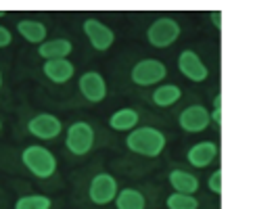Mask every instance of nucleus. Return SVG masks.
Here are the masks:
<instances>
[{
    "instance_id": "1",
    "label": "nucleus",
    "mask_w": 253,
    "mask_h": 209,
    "mask_svg": "<svg viewBox=\"0 0 253 209\" xmlns=\"http://www.w3.org/2000/svg\"><path fill=\"white\" fill-rule=\"evenodd\" d=\"M126 147L142 157H159L166 149V134L151 125L134 128L126 138Z\"/></svg>"
},
{
    "instance_id": "2",
    "label": "nucleus",
    "mask_w": 253,
    "mask_h": 209,
    "mask_svg": "<svg viewBox=\"0 0 253 209\" xmlns=\"http://www.w3.org/2000/svg\"><path fill=\"white\" fill-rule=\"evenodd\" d=\"M21 161L40 180H46L57 171V157L46 147H42V144H30V147H25L21 153Z\"/></svg>"
},
{
    "instance_id": "3",
    "label": "nucleus",
    "mask_w": 253,
    "mask_h": 209,
    "mask_svg": "<svg viewBox=\"0 0 253 209\" xmlns=\"http://www.w3.org/2000/svg\"><path fill=\"white\" fill-rule=\"evenodd\" d=\"M180 32H182V27H180L176 19H171V17H159V19H155L149 25L147 40L155 48H168L180 38Z\"/></svg>"
},
{
    "instance_id": "4",
    "label": "nucleus",
    "mask_w": 253,
    "mask_h": 209,
    "mask_svg": "<svg viewBox=\"0 0 253 209\" xmlns=\"http://www.w3.org/2000/svg\"><path fill=\"white\" fill-rule=\"evenodd\" d=\"M67 151L76 157H84L94 144V130L88 122H76L67 128Z\"/></svg>"
},
{
    "instance_id": "5",
    "label": "nucleus",
    "mask_w": 253,
    "mask_h": 209,
    "mask_svg": "<svg viewBox=\"0 0 253 209\" xmlns=\"http://www.w3.org/2000/svg\"><path fill=\"white\" fill-rule=\"evenodd\" d=\"M168 76V67L164 65L161 61L157 59H144L138 61L136 65L132 67V82L136 86H153V84H159L161 80Z\"/></svg>"
},
{
    "instance_id": "6",
    "label": "nucleus",
    "mask_w": 253,
    "mask_h": 209,
    "mask_svg": "<svg viewBox=\"0 0 253 209\" xmlns=\"http://www.w3.org/2000/svg\"><path fill=\"white\" fill-rule=\"evenodd\" d=\"M117 193H120V190H117V180L111 174H107V171H101V174H96L90 180L88 197L94 205H107V203L115 201Z\"/></svg>"
},
{
    "instance_id": "7",
    "label": "nucleus",
    "mask_w": 253,
    "mask_h": 209,
    "mask_svg": "<svg viewBox=\"0 0 253 209\" xmlns=\"http://www.w3.org/2000/svg\"><path fill=\"white\" fill-rule=\"evenodd\" d=\"M82 30H84L86 38H88L90 44H92L94 50L105 52V50H109L113 46L115 34H113L111 27L105 25L103 21H98V19H94V17H90V19H86L82 23Z\"/></svg>"
},
{
    "instance_id": "8",
    "label": "nucleus",
    "mask_w": 253,
    "mask_h": 209,
    "mask_svg": "<svg viewBox=\"0 0 253 209\" xmlns=\"http://www.w3.org/2000/svg\"><path fill=\"white\" fill-rule=\"evenodd\" d=\"M28 130L32 136H36L40 140H52L63 132V124L52 113H38L28 122Z\"/></svg>"
},
{
    "instance_id": "9",
    "label": "nucleus",
    "mask_w": 253,
    "mask_h": 209,
    "mask_svg": "<svg viewBox=\"0 0 253 209\" xmlns=\"http://www.w3.org/2000/svg\"><path fill=\"white\" fill-rule=\"evenodd\" d=\"M210 122H211L210 111H207L203 105H191V107H186L184 111L180 113V117H178V125L184 132H191V134L207 130Z\"/></svg>"
},
{
    "instance_id": "10",
    "label": "nucleus",
    "mask_w": 253,
    "mask_h": 209,
    "mask_svg": "<svg viewBox=\"0 0 253 209\" xmlns=\"http://www.w3.org/2000/svg\"><path fill=\"white\" fill-rule=\"evenodd\" d=\"M80 92L84 94V98L88 103H101L107 96V82L105 78L98 74V71H86V74L80 76Z\"/></svg>"
},
{
    "instance_id": "11",
    "label": "nucleus",
    "mask_w": 253,
    "mask_h": 209,
    "mask_svg": "<svg viewBox=\"0 0 253 209\" xmlns=\"http://www.w3.org/2000/svg\"><path fill=\"white\" fill-rule=\"evenodd\" d=\"M178 69L186 80L191 82H205L210 76V69L205 67V63L199 59L195 50H182L178 57Z\"/></svg>"
},
{
    "instance_id": "12",
    "label": "nucleus",
    "mask_w": 253,
    "mask_h": 209,
    "mask_svg": "<svg viewBox=\"0 0 253 209\" xmlns=\"http://www.w3.org/2000/svg\"><path fill=\"white\" fill-rule=\"evenodd\" d=\"M215 157H218V144L211 142V140L197 142V144H193V147L188 149V153H186L188 163H191L193 167H199V169L207 167Z\"/></svg>"
},
{
    "instance_id": "13",
    "label": "nucleus",
    "mask_w": 253,
    "mask_h": 209,
    "mask_svg": "<svg viewBox=\"0 0 253 209\" xmlns=\"http://www.w3.org/2000/svg\"><path fill=\"white\" fill-rule=\"evenodd\" d=\"M42 71L52 84H65V82L74 78L76 67H74V63L67 59H52V61H44Z\"/></svg>"
},
{
    "instance_id": "14",
    "label": "nucleus",
    "mask_w": 253,
    "mask_h": 209,
    "mask_svg": "<svg viewBox=\"0 0 253 209\" xmlns=\"http://www.w3.org/2000/svg\"><path fill=\"white\" fill-rule=\"evenodd\" d=\"M17 32H19L23 40H28L30 44H38V46L42 42H46V36H48L46 25L36 19H21L17 23Z\"/></svg>"
},
{
    "instance_id": "15",
    "label": "nucleus",
    "mask_w": 253,
    "mask_h": 209,
    "mask_svg": "<svg viewBox=\"0 0 253 209\" xmlns=\"http://www.w3.org/2000/svg\"><path fill=\"white\" fill-rule=\"evenodd\" d=\"M74 50V44L65 38H55V40H48V42H42L38 46V54L42 59L52 61V59H65Z\"/></svg>"
},
{
    "instance_id": "16",
    "label": "nucleus",
    "mask_w": 253,
    "mask_h": 209,
    "mask_svg": "<svg viewBox=\"0 0 253 209\" xmlns=\"http://www.w3.org/2000/svg\"><path fill=\"white\" fill-rule=\"evenodd\" d=\"M169 184L176 193H182V195H193L199 190V178L193 176L191 171H184V169H171L169 171Z\"/></svg>"
},
{
    "instance_id": "17",
    "label": "nucleus",
    "mask_w": 253,
    "mask_h": 209,
    "mask_svg": "<svg viewBox=\"0 0 253 209\" xmlns=\"http://www.w3.org/2000/svg\"><path fill=\"white\" fill-rule=\"evenodd\" d=\"M138 120H140V115L136 109H120V111H115L109 117V128L115 132H128L136 128Z\"/></svg>"
},
{
    "instance_id": "18",
    "label": "nucleus",
    "mask_w": 253,
    "mask_h": 209,
    "mask_svg": "<svg viewBox=\"0 0 253 209\" xmlns=\"http://www.w3.org/2000/svg\"><path fill=\"white\" fill-rule=\"evenodd\" d=\"M115 205L117 209H144L147 201H144V195L136 188H124L117 193L115 197Z\"/></svg>"
},
{
    "instance_id": "19",
    "label": "nucleus",
    "mask_w": 253,
    "mask_h": 209,
    "mask_svg": "<svg viewBox=\"0 0 253 209\" xmlns=\"http://www.w3.org/2000/svg\"><path fill=\"white\" fill-rule=\"evenodd\" d=\"M180 96H182V90H180L176 84H164L153 92V105L171 107V105H176L180 101Z\"/></svg>"
},
{
    "instance_id": "20",
    "label": "nucleus",
    "mask_w": 253,
    "mask_h": 209,
    "mask_svg": "<svg viewBox=\"0 0 253 209\" xmlns=\"http://www.w3.org/2000/svg\"><path fill=\"white\" fill-rule=\"evenodd\" d=\"M52 201L44 195H25L19 197L15 203V209H50Z\"/></svg>"
},
{
    "instance_id": "21",
    "label": "nucleus",
    "mask_w": 253,
    "mask_h": 209,
    "mask_svg": "<svg viewBox=\"0 0 253 209\" xmlns=\"http://www.w3.org/2000/svg\"><path fill=\"white\" fill-rule=\"evenodd\" d=\"M168 209H199V201L195 195H182V193H171L166 199Z\"/></svg>"
},
{
    "instance_id": "22",
    "label": "nucleus",
    "mask_w": 253,
    "mask_h": 209,
    "mask_svg": "<svg viewBox=\"0 0 253 209\" xmlns=\"http://www.w3.org/2000/svg\"><path fill=\"white\" fill-rule=\"evenodd\" d=\"M207 186H210V190L213 195H222V169L220 167L210 176V180H207Z\"/></svg>"
},
{
    "instance_id": "23",
    "label": "nucleus",
    "mask_w": 253,
    "mask_h": 209,
    "mask_svg": "<svg viewBox=\"0 0 253 209\" xmlns=\"http://www.w3.org/2000/svg\"><path fill=\"white\" fill-rule=\"evenodd\" d=\"M211 122H215V125L222 124V94H215L213 98V111L210 113Z\"/></svg>"
},
{
    "instance_id": "24",
    "label": "nucleus",
    "mask_w": 253,
    "mask_h": 209,
    "mask_svg": "<svg viewBox=\"0 0 253 209\" xmlns=\"http://www.w3.org/2000/svg\"><path fill=\"white\" fill-rule=\"evenodd\" d=\"M11 42H13V34L4 25H0V48H6Z\"/></svg>"
},
{
    "instance_id": "25",
    "label": "nucleus",
    "mask_w": 253,
    "mask_h": 209,
    "mask_svg": "<svg viewBox=\"0 0 253 209\" xmlns=\"http://www.w3.org/2000/svg\"><path fill=\"white\" fill-rule=\"evenodd\" d=\"M210 17H211V23H213L215 30H222V13L220 11H213Z\"/></svg>"
},
{
    "instance_id": "26",
    "label": "nucleus",
    "mask_w": 253,
    "mask_h": 209,
    "mask_svg": "<svg viewBox=\"0 0 253 209\" xmlns=\"http://www.w3.org/2000/svg\"><path fill=\"white\" fill-rule=\"evenodd\" d=\"M2 17H6V13H4V11H0V19H2Z\"/></svg>"
},
{
    "instance_id": "27",
    "label": "nucleus",
    "mask_w": 253,
    "mask_h": 209,
    "mask_svg": "<svg viewBox=\"0 0 253 209\" xmlns=\"http://www.w3.org/2000/svg\"><path fill=\"white\" fill-rule=\"evenodd\" d=\"M0 88H2V74H0Z\"/></svg>"
},
{
    "instance_id": "28",
    "label": "nucleus",
    "mask_w": 253,
    "mask_h": 209,
    "mask_svg": "<svg viewBox=\"0 0 253 209\" xmlns=\"http://www.w3.org/2000/svg\"><path fill=\"white\" fill-rule=\"evenodd\" d=\"M0 130H2V122H0Z\"/></svg>"
}]
</instances>
